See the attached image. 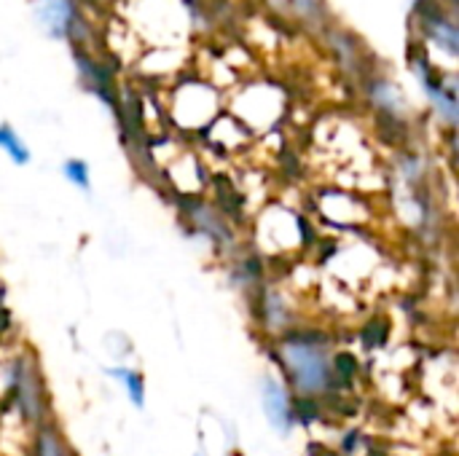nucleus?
Returning <instances> with one entry per match:
<instances>
[{
  "label": "nucleus",
  "instance_id": "6",
  "mask_svg": "<svg viewBox=\"0 0 459 456\" xmlns=\"http://www.w3.org/2000/svg\"><path fill=\"white\" fill-rule=\"evenodd\" d=\"M360 83H363L366 99L377 110L379 121L390 124L393 129L398 126L401 132H406V126H409V102H406L403 89L393 78H387V75H382L377 70H371Z\"/></svg>",
  "mask_w": 459,
  "mask_h": 456
},
{
  "label": "nucleus",
  "instance_id": "4",
  "mask_svg": "<svg viewBox=\"0 0 459 456\" xmlns=\"http://www.w3.org/2000/svg\"><path fill=\"white\" fill-rule=\"evenodd\" d=\"M8 387L13 392V403L19 414L24 417V422L43 427L48 417V395H46V384L32 355H19L11 360Z\"/></svg>",
  "mask_w": 459,
  "mask_h": 456
},
{
  "label": "nucleus",
  "instance_id": "8",
  "mask_svg": "<svg viewBox=\"0 0 459 456\" xmlns=\"http://www.w3.org/2000/svg\"><path fill=\"white\" fill-rule=\"evenodd\" d=\"M261 406H264V414H266L269 425L280 435H290L293 433V427H296V419H293V395L285 387V382H280L272 374L261 376Z\"/></svg>",
  "mask_w": 459,
  "mask_h": 456
},
{
  "label": "nucleus",
  "instance_id": "12",
  "mask_svg": "<svg viewBox=\"0 0 459 456\" xmlns=\"http://www.w3.org/2000/svg\"><path fill=\"white\" fill-rule=\"evenodd\" d=\"M35 456H75V454L67 449V443L62 441V435H59L54 427L43 425V427H38V433H35Z\"/></svg>",
  "mask_w": 459,
  "mask_h": 456
},
{
  "label": "nucleus",
  "instance_id": "11",
  "mask_svg": "<svg viewBox=\"0 0 459 456\" xmlns=\"http://www.w3.org/2000/svg\"><path fill=\"white\" fill-rule=\"evenodd\" d=\"M0 151L16 164V167H27L32 161L30 148L24 145V140L19 137V132L11 124H0Z\"/></svg>",
  "mask_w": 459,
  "mask_h": 456
},
{
  "label": "nucleus",
  "instance_id": "9",
  "mask_svg": "<svg viewBox=\"0 0 459 456\" xmlns=\"http://www.w3.org/2000/svg\"><path fill=\"white\" fill-rule=\"evenodd\" d=\"M180 210H183V215L196 226V231H202L204 237H210L215 245H221V247L234 245V231L229 228V223H226V218H223L221 210L204 204V202L196 199V196L180 199Z\"/></svg>",
  "mask_w": 459,
  "mask_h": 456
},
{
  "label": "nucleus",
  "instance_id": "5",
  "mask_svg": "<svg viewBox=\"0 0 459 456\" xmlns=\"http://www.w3.org/2000/svg\"><path fill=\"white\" fill-rule=\"evenodd\" d=\"M73 65L78 70V81L86 91H91L102 105H108L113 113L118 108V81H116V65L97 51L89 48H73Z\"/></svg>",
  "mask_w": 459,
  "mask_h": 456
},
{
  "label": "nucleus",
  "instance_id": "2",
  "mask_svg": "<svg viewBox=\"0 0 459 456\" xmlns=\"http://www.w3.org/2000/svg\"><path fill=\"white\" fill-rule=\"evenodd\" d=\"M406 62H409V70L414 73V78L420 81L436 118L455 129L459 118V97H457V78L455 73H444L436 59L430 56V51L417 43L414 38L409 40V48H406Z\"/></svg>",
  "mask_w": 459,
  "mask_h": 456
},
{
  "label": "nucleus",
  "instance_id": "10",
  "mask_svg": "<svg viewBox=\"0 0 459 456\" xmlns=\"http://www.w3.org/2000/svg\"><path fill=\"white\" fill-rule=\"evenodd\" d=\"M105 374H108L110 379H116V382L124 384L126 398H129V403H132L134 409H145V379H143V374H137V371H132V368H121V366L105 368Z\"/></svg>",
  "mask_w": 459,
  "mask_h": 456
},
{
  "label": "nucleus",
  "instance_id": "16",
  "mask_svg": "<svg viewBox=\"0 0 459 456\" xmlns=\"http://www.w3.org/2000/svg\"><path fill=\"white\" fill-rule=\"evenodd\" d=\"M196 456H202V454H196Z\"/></svg>",
  "mask_w": 459,
  "mask_h": 456
},
{
  "label": "nucleus",
  "instance_id": "13",
  "mask_svg": "<svg viewBox=\"0 0 459 456\" xmlns=\"http://www.w3.org/2000/svg\"><path fill=\"white\" fill-rule=\"evenodd\" d=\"M261 309H264V323L269 325V328H285L288 325V304H285V298L280 296V293H274V290H264V304H261Z\"/></svg>",
  "mask_w": 459,
  "mask_h": 456
},
{
  "label": "nucleus",
  "instance_id": "7",
  "mask_svg": "<svg viewBox=\"0 0 459 456\" xmlns=\"http://www.w3.org/2000/svg\"><path fill=\"white\" fill-rule=\"evenodd\" d=\"M320 35H323V40H325L331 56L336 59V65H339L344 73H350V75L358 78V81H363V78L371 73V67H368L371 59H368V54H366V48H363V43L358 40L355 32H350V30H344V27L328 24Z\"/></svg>",
  "mask_w": 459,
  "mask_h": 456
},
{
  "label": "nucleus",
  "instance_id": "1",
  "mask_svg": "<svg viewBox=\"0 0 459 456\" xmlns=\"http://www.w3.org/2000/svg\"><path fill=\"white\" fill-rule=\"evenodd\" d=\"M280 363L288 374V384L299 398H317L333 387L331 352L317 336H285L277 347Z\"/></svg>",
  "mask_w": 459,
  "mask_h": 456
},
{
  "label": "nucleus",
  "instance_id": "3",
  "mask_svg": "<svg viewBox=\"0 0 459 456\" xmlns=\"http://www.w3.org/2000/svg\"><path fill=\"white\" fill-rule=\"evenodd\" d=\"M32 16L51 40H65L70 48H89L94 27L81 8V0H32Z\"/></svg>",
  "mask_w": 459,
  "mask_h": 456
},
{
  "label": "nucleus",
  "instance_id": "15",
  "mask_svg": "<svg viewBox=\"0 0 459 456\" xmlns=\"http://www.w3.org/2000/svg\"><path fill=\"white\" fill-rule=\"evenodd\" d=\"M5 323H11V314H8V309L3 306V288H0V333L8 328Z\"/></svg>",
  "mask_w": 459,
  "mask_h": 456
},
{
  "label": "nucleus",
  "instance_id": "14",
  "mask_svg": "<svg viewBox=\"0 0 459 456\" xmlns=\"http://www.w3.org/2000/svg\"><path fill=\"white\" fill-rule=\"evenodd\" d=\"M62 175H65L67 183H73L81 191H89L91 188V172H89V164L83 159H65Z\"/></svg>",
  "mask_w": 459,
  "mask_h": 456
}]
</instances>
